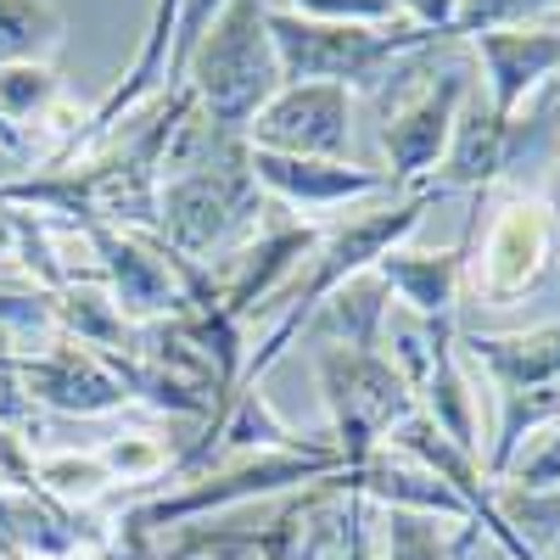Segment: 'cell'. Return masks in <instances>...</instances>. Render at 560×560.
I'll list each match as a JSON object with an SVG mask.
<instances>
[{
  "label": "cell",
  "mask_w": 560,
  "mask_h": 560,
  "mask_svg": "<svg viewBox=\"0 0 560 560\" xmlns=\"http://www.w3.org/2000/svg\"><path fill=\"white\" fill-rule=\"evenodd\" d=\"M298 18H314V23H398L404 12L393 0H275Z\"/></svg>",
  "instance_id": "22"
},
{
  "label": "cell",
  "mask_w": 560,
  "mask_h": 560,
  "mask_svg": "<svg viewBox=\"0 0 560 560\" xmlns=\"http://www.w3.org/2000/svg\"><path fill=\"white\" fill-rule=\"evenodd\" d=\"M471 236L477 230H465V236L454 242V247H393L376 269L382 287L393 292V303L398 308H409V314H420V319H454V308H459V287H465V253H471Z\"/></svg>",
  "instance_id": "12"
},
{
  "label": "cell",
  "mask_w": 560,
  "mask_h": 560,
  "mask_svg": "<svg viewBox=\"0 0 560 560\" xmlns=\"http://www.w3.org/2000/svg\"><path fill=\"white\" fill-rule=\"evenodd\" d=\"M499 482H510V488H560V420L544 427V432H533L516 448V459L504 465Z\"/></svg>",
  "instance_id": "20"
},
{
  "label": "cell",
  "mask_w": 560,
  "mask_h": 560,
  "mask_svg": "<svg viewBox=\"0 0 560 560\" xmlns=\"http://www.w3.org/2000/svg\"><path fill=\"white\" fill-rule=\"evenodd\" d=\"M393 7H398L409 23H427V28H443V34H448L459 0H393ZM448 39H454V34H448Z\"/></svg>",
  "instance_id": "23"
},
{
  "label": "cell",
  "mask_w": 560,
  "mask_h": 560,
  "mask_svg": "<svg viewBox=\"0 0 560 560\" xmlns=\"http://www.w3.org/2000/svg\"><path fill=\"white\" fill-rule=\"evenodd\" d=\"M34 488H39L45 499L79 510V504H96V499L113 488V471L102 465V454L51 448V454H34Z\"/></svg>",
  "instance_id": "16"
},
{
  "label": "cell",
  "mask_w": 560,
  "mask_h": 560,
  "mask_svg": "<svg viewBox=\"0 0 560 560\" xmlns=\"http://www.w3.org/2000/svg\"><path fill=\"white\" fill-rule=\"evenodd\" d=\"M510 129L516 124H504L482 90H471L465 107H459V124L448 135V152H443L432 185H443V191H465V197H488L499 185V174H504Z\"/></svg>",
  "instance_id": "13"
},
{
  "label": "cell",
  "mask_w": 560,
  "mask_h": 560,
  "mask_svg": "<svg viewBox=\"0 0 560 560\" xmlns=\"http://www.w3.org/2000/svg\"><path fill=\"white\" fill-rule=\"evenodd\" d=\"M459 353L493 376V443L482 448L488 482L504 477L516 448L560 420V319L538 331H465Z\"/></svg>",
  "instance_id": "4"
},
{
  "label": "cell",
  "mask_w": 560,
  "mask_h": 560,
  "mask_svg": "<svg viewBox=\"0 0 560 560\" xmlns=\"http://www.w3.org/2000/svg\"><path fill=\"white\" fill-rule=\"evenodd\" d=\"M102 465L113 471V482H152L174 465V454L152 432H118L102 443Z\"/></svg>",
  "instance_id": "18"
},
{
  "label": "cell",
  "mask_w": 560,
  "mask_h": 560,
  "mask_svg": "<svg viewBox=\"0 0 560 560\" xmlns=\"http://www.w3.org/2000/svg\"><path fill=\"white\" fill-rule=\"evenodd\" d=\"M353 90L342 84H280L247 129V147L287 158H348Z\"/></svg>",
  "instance_id": "8"
},
{
  "label": "cell",
  "mask_w": 560,
  "mask_h": 560,
  "mask_svg": "<svg viewBox=\"0 0 560 560\" xmlns=\"http://www.w3.org/2000/svg\"><path fill=\"white\" fill-rule=\"evenodd\" d=\"M533 18H560V0H459L448 34L471 39L482 28H504V23H533Z\"/></svg>",
  "instance_id": "19"
},
{
  "label": "cell",
  "mask_w": 560,
  "mask_h": 560,
  "mask_svg": "<svg viewBox=\"0 0 560 560\" xmlns=\"http://www.w3.org/2000/svg\"><path fill=\"white\" fill-rule=\"evenodd\" d=\"M477 90V68L471 62H454L427 73L409 96H398L382 118V152H387V179L393 191H420L432 185L443 152H448V135L459 124L465 96Z\"/></svg>",
  "instance_id": "6"
},
{
  "label": "cell",
  "mask_w": 560,
  "mask_h": 560,
  "mask_svg": "<svg viewBox=\"0 0 560 560\" xmlns=\"http://www.w3.org/2000/svg\"><path fill=\"white\" fill-rule=\"evenodd\" d=\"M62 96V79L51 62H12V68H0V118H7L23 140L28 129L39 124V113L51 107Z\"/></svg>",
  "instance_id": "17"
},
{
  "label": "cell",
  "mask_w": 560,
  "mask_h": 560,
  "mask_svg": "<svg viewBox=\"0 0 560 560\" xmlns=\"http://www.w3.org/2000/svg\"><path fill=\"white\" fill-rule=\"evenodd\" d=\"M247 152H253L247 140L208 129L197 107L185 113V124L168 140L158 185V242L168 253L213 269L264 230L269 197L253 179Z\"/></svg>",
  "instance_id": "1"
},
{
  "label": "cell",
  "mask_w": 560,
  "mask_h": 560,
  "mask_svg": "<svg viewBox=\"0 0 560 560\" xmlns=\"http://www.w3.org/2000/svg\"><path fill=\"white\" fill-rule=\"evenodd\" d=\"M493 560H510V555H493Z\"/></svg>",
  "instance_id": "26"
},
{
  "label": "cell",
  "mask_w": 560,
  "mask_h": 560,
  "mask_svg": "<svg viewBox=\"0 0 560 560\" xmlns=\"http://www.w3.org/2000/svg\"><path fill=\"white\" fill-rule=\"evenodd\" d=\"M18 382H23L28 404H45L57 415H113L135 398L129 359H107L68 337L45 342L34 353H18Z\"/></svg>",
  "instance_id": "7"
},
{
  "label": "cell",
  "mask_w": 560,
  "mask_h": 560,
  "mask_svg": "<svg viewBox=\"0 0 560 560\" xmlns=\"http://www.w3.org/2000/svg\"><path fill=\"white\" fill-rule=\"evenodd\" d=\"M319 393L331 409V432L342 465L370 459L387 432L404 415H415V393L398 382V370L376 348H342V342H319Z\"/></svg>",
  "instance_id": "5"
},
{
  "label": "cell",
  "mask_w": 560,
  "mask_h": 560,
  "mask_svg": "<svg viewBox=\"0 0 560 560\" xmlns=\"http://www.w3.org/2000/svg\"><path fill=\"white\" fill-rule=\"evenodd\" d=\"M555 253V219L544 208V197H504L493 208V224L482 236V258H477V292L493 303H510L538 287V275Z\"/></svg>",
  "instance_id": "11"
},
{
  "label": "cell",
  "mask_w": 560,
  "mask_h": 560,
  "mask_svg": "<svg viewBox=\"0 0 560 560\" xmlns=\"http://www.w3.org/2000/svg\"><path fill=\"white\" fill-rule=\"evenodd\" d=\"M471 51L482 68V96L504 124H516L527 96L560 73V18H533V23H504L471 34Z\"/></svg>",
  "instance_id": "10"
},
{
  "label": "cell",
  "mask_w": 560,
  "mask_h": 560,
  "mask_svg": "<svg viewBox=\"0 0 560 560\" xmlns=\"http://www.w3.org/2000/svg\"><path fill=\"white\" fill-rule=\"evenodd\" d=\"M0 152H12V158H28V140L7 124V118H0Z\"/></svg>",
  "instance_id": "24"
},
{
  "label": "cell",
  "mask_w": 560,
  "mask_h": 560,
  "mask_svg": "<svg viewBox=\"0 0 560 560\" xmlns=\"http://www.w3.org/2000/svg\"><path fill=\"white\" fill-rule=\"evenodd\" d=\"M230 7V0H179V12H174V39H168V68H163V90L179 84L185 62H191L197 51V39L213 28V18Z\"/></svg>",
  "instance_id": "21"
},
{
  "label": "cell",
  "mask_w": 560,
  "mask_h": 560,
  "mask_svg": "<svg viewBox=\"0 0 560 560\" xmlns=\"http://www.w3.org/2000/svg\"><path fill=\"white\" fill-rule=\"evenodd\" d=\"M253 179L264 185V197L292 208V213H331V208H353L370 197H404L393 191L387 168H364L348 158H287V152H247Z\"/></svg>",
  "instance_id": "9"
},
{
  "label": "cell",
  "mask_w": 560,
  "mask_h": 560,
  "mask_svg": "<svg viewBox=\"0 0 560 560\" xmlns=\"http://www.w3.org/2000/svg\"><path fill=\"white\" fill-rule=\"evenodd\" d=\"M482 538L471 522H443L420 510H382V555L376 560H459Z\"/></svg>",
  "instance_id": "14"
},
{
  "label": "cell",
  "mask_w": 560,
  "mask_h": 560,
  "mask_svg": "<svg viewBox=\"0 0 560 560\" xmlns=\"http://www.w3.org/2000/svg\"><path fill=\"white\" fill-rule=\"evenodd\" d=\"M269 7L275 0H230L179 73V84L197 96L202 124L230 140H247L264 102L287 84L275 39H269Z\"/></svg>",
  "instance_id": "2"
},
{
  "label": "cell",
  "mask_w": 560,
  "mask_h": 560,
  "mask_svg": "<svg viewBox=\"0 0 560 560\" xmlns=\"http://www.w3.org/2000/svg\"><path fill=\"white\" fill-rule=\"evenodd\" d=\"M269 39L287 84H342V90H382L387 73L415 57L432 51L448 34L427 23H314L287 7H269Z\"/></svg>",
  "instance_id": "3"
},
{
  "label": "cell",
  "mask_w": 560,
  "mask_h": 560,
  "mask_svg": "<svg viewBox=\"0 0 560 560\" xmlns=\"http://www.w3.org/2000/svg\"><path fill=\"white\" fill-rule=\"evenodd\" d=\"M544 208H549V219H555V242H560V168H555L549 191H544Z\"/></svg>",
  "instance_id": "25"
},
{
  "label": "cell",
  "mask_w": 560,
  "mask_h": 560,
  "mask_svg": "<svg viewBox=\"0 0 560 560\" xmlns=\"http://www.w3.org/2000/svg\"><path fill=\"white\" fill-rule=\"evenodd\" d=\"M68 39V18L57 0H0V68L51 62Z\"/></svg>",
  "instance_id": "15"
}]
</instances>
